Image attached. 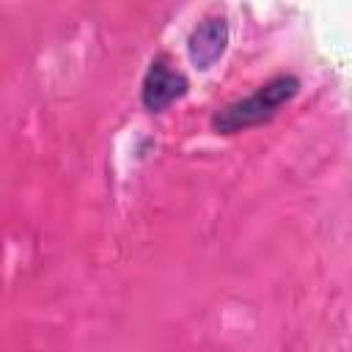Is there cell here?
Here are the masks:
<instances>
[{"instance_id": "obj_1", "label": "cell", "mask_w": 352, "mask_h": 352, "mask_svg": "<svg viewBox=\"0 0 352 352\" xmlns=\"http://www.w3.org/2000/svg\"><path fill=\"white\" fill-rule=\"evenodd\" d=\"M297 88H300L297 77L280 74V77L264 82L256 94H250V96H245V99H236V102H231L228 107H223V110L214 116V129L231 135V132H239V129L264 124V121H270V118L297 94Z\"/></svg>"}, {"instance_id": "obj_2", "label": "cell", "mask_w": 352, "mask_h": 352, "mask_svg": "<svg viewBox=\"0 0 352 352\" xmlns=\"http://www.w3.org/2000/svg\"><path fill=\"white\" fill-rule=\"evenodd\" d=\"M184 91H187L184 74L176 72V69H170L165 60H154L151 69L146 72L140 96H143L146 110L160 113V110H165L170 102H176L179 96H184Z\"/></svg>"}, {"instance_id": "obj_3", "label": "cell", "mask_w": 352, "mask_h": 352, "mask_svg": "<svg viewBox=\"0 0 352 352\" xmlns=\"http://www.w3.org/2000/svg\"><path fill=\"white\" fill-rule=\"evenodd\" d=\"M226 41H228V25L223 16H209L204 19L192 36H190V60L198 66V69H209L226 50Z\"/></svg>"}]
</instances>
